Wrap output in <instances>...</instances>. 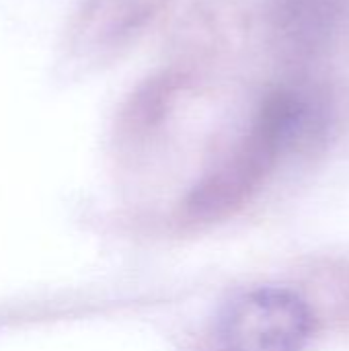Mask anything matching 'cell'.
<instances>
[{
    "mask_svg": "<svg viewBox=\"0 0 349 351\" xmlns=\"http://www.w3.org/2000/svg\"><path fill=\"white\" fill-rule=\"evenodd\" d=\"M317 317L294 292L255 288L237 294L216 317L212 351H304Z\"/></svg>",
    "mask_w": 349,
    "mask_h": 351,
    "instance_id": "6da1fadb",
    "label": "cell"
}]
</instances>
